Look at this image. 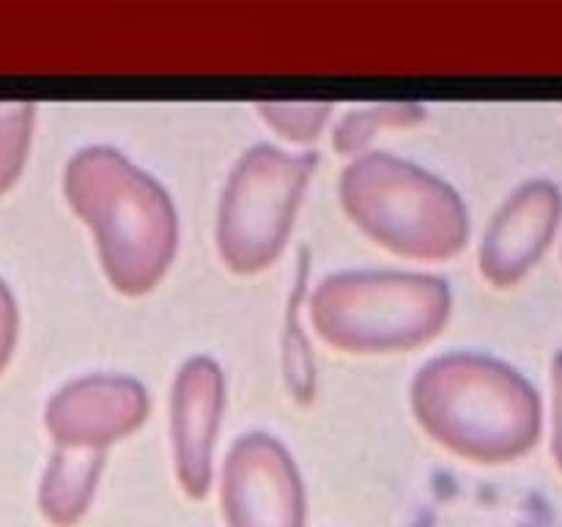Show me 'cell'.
<instances>
[{"instance_id":"cell-1","label":"cell","mask_w":562,"mask_h":527,"mask_svg":"<svg viewBox=\"0 0 562 527\" xmlns=\"http://www.w3.org/2000/svg\"><path fill=\"white\" fill-rule=\"evenodd\" d=\"M64 195L93 231L102 272L119 294L143 296L168 274L179 220L154 176L115 148L91 146L66 162Z\"/></svg>"},{"instance_id":"cell-2","label":"cell","mask_w":562,"mask_h":527,"mask_svg":"<svg viewBox=\"0 0 562 527\" xmlns=\"http://www.w3.org/2000/svg\"><path fill=\"white\" fill-rule=\"evenodd\" d=\"M423 431L461 459L503 464L541 434V399L508 362L475 351L428 360L409 390Z\"/></svg>"},{"instance_id":"cell-3","label":"cell","mask_w":562,"mask_h":527,"mask_svg":"<svg viewBox=\"0 0 562 527\" xmlns=\"http://www.w3.org/2000/svg\"><path fill=\"white\" fill-rule=\"evenodd\" d=\"M338 195L351 223L401 258L448 261L470 242V214L459 192L393 154L368 152L351 159L340 173Z\"/></svg>"},{"instance_id":"cell-4","label":"cell","mask_w":562,"mask_h":527,"mask_svg":"<svg viewBox=\"0 0 562 527\" xmlns=\"http://www.w3.org/2000/svg\"><path fill=\"white\" fill-rule=\"evenodd\" d=\"M448 280L398 269L329 274L311 296V322L349 355L406 351L437 338L450 318Z\"/></svg>"},{"instance_id":"cell-5","label":"cell","mask_w":562,"mask_h":527,"mask_svg":"<svg viewBox=\"0 0 562 527\" xmlns=\"http://www.w3.org/2000/svg\"><path fill=\"white\" fill-rule=\"evenodd\" d=\"M318 157L258 143L234 165L217 209V250L236 274H256L283 253Z\"/></svg>"},{"instance_id":"cell-6","label":"cell","mask_w":562,"mask_h":527,"mask_svg":"<svg viewBox=\"0 0 562 527\" xmlns=\"http://www.w3.org/2000/svg\"><path fill=\"white\" fill-rule=\"evenodd\" d=\"M228 527H302L305 492L289 450L261 431L231 445L223 467Z\"/></svg>"},{"instance_id":"cell-7","label":"cell","mask_w":562,"mask_h":527,"mask_svg":"<svg viewBox=\"0 0 562 527\" xmlns=\"http://www.w3.org/2000/svg\"><path fill=\"white\" fill-rule=\"evenodd\" d=\"M151 401L137 379L91 373L64 384L44 406V426L55 448L97 450L135 434L148 417Z\"/></svg>"},{"instance_id":"cell-8","label":"cell","mask_w":562,"mask_h":527,"mask_svg":"<svg viewBox=\"0 0 562 527\" xmlns=\"http://www.w3.org/2000/svg\"><path fill=\"white\" fill-rule=\"evenodd\" d=\"M223 404V368L206 355L190 357L170 390V445L179 486L192 500H203L212 489Z\"/></svg>"},{"instance_id":"cell-9","label":"cell","mask_w":562,"mask_h":527,"mask_svg":"<svg viewBox=\"0 0 562 527\" xmlns=\"http://www.w3.org/2000/svg\"><path fill=\"white\" fill-rule=\"evenodd\" d=\"M562 217V192L552 181L521 184L494 214L481 245V272L497 289L519 283L552 245Z\"/></svg>"},{"instance_id":"cell-10","label":"cell","mask_w":562,"mask_h":527,"mask_svg":"<svg viewBox=\"0 0 562 527\" xmlns=\"http://www.w3.org/2000/svg\"><path fill=\"white\" fill-rule=\"evenodd\" d=\"M104 470V453L97 450L55 448L42 483H38V505L53 525H75L86 514L93 497L99 475Z\"/></svg>"},{"instance_id":"cell-11","label":"cell","mask_w":562,"mask_h":527,"mask_svg":"<svg viewBox=\"0 0 562 527\" xmlns=\"http://www.w3.org/2000/svg\"><path fill=\"white\" fill-rule=\"evenodd\" d=\"M307 274H311V256H307V250H300L294 289H291L283 318V335H280V344H283L280 366H283L285 388L294 395L296 404H311L313 395H316V360H313L311 344H307L305 327H302V302H305Z\"/></svg>"},{"instance_id":"cell-12","label":"cell","mask_w":562,"mask_h":527,"mask_svg":"<svg viewBox=\"0 0 562 527\" xmlns=\"http://www.w3.org/2000/svg\"><path fill=\"white\" fill-rule=\"evenodd\" d=\"M426 119L423 104L393 102V104H371V108H357L340 119L333 132V148L340 157H360L368 143L376 137L379 130H401V126H415Z\"/></svg>"},{"instance_id":"cell-13","label":"cell","mask_w":562,"mask_h":527,"mask_svg":"<svg viewBox=\"0 0 562 527\" xmlns=\"http://www.w3.org/2000/svg\"><path fill=\"white\" fill-rule=\"evenodd\" d=\"M36 124V104L0 102V195L20 181Z\"/></svg>"},{"instance_id":"cell-14","label":"cell","mask_w":562,"mask_h":527,"mask_svg":"<svg viewBox=\"0 0 562 527\" xmlns=\"http://www.w3.org/2000/svg\"><path fill=\"white\" fill-rule=\"evenodd\" d=\"M256 108L278 135L296 143L316 141L333 113L329 102H261Z\"/></svg>"},{"instance_id":"cell-15","label":"cell","mask_w":562,"mask_h":527,"mask_svg":"<svg viewBox=\"0 0 562 527\" xmlns=\"http://www.w3.org/2000/svg\"><path fill=\"white\" fill-rule=\"evenodd\" d=\"M16 335H20V311L5 280H0V373L14 355Z\"/></svg>"},{"instance_id":"cell-16","label":"cell","mask_w":562,"mask_h":527,"mask_svg":"<svg viewBox=\"0 0 562 527\" xmlns=\"http://www.w3.org/2000/svg\"><path fill=\"white\" fill-rule=\"evenodd\" d=\"M552 456L562 472V351L552 360Z\"/></svg>"}]
</instances>
